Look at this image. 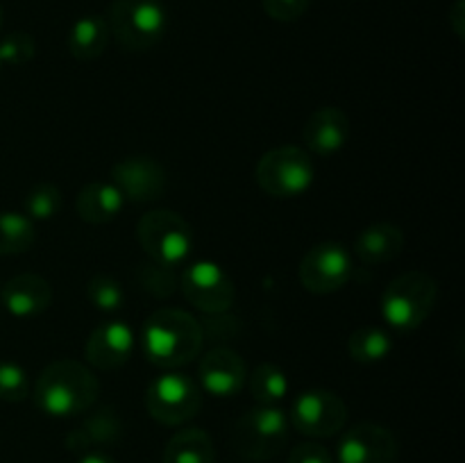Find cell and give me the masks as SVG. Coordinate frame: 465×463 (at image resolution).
I'll list each match as a JSON object with an SVG mask.
<instances>
[{
	"label": "cell",
	"instance_id": "1",
	"mask_svg": "<svg viewBox=\"0 0 465 463\" xmlns=\"http://www.w3.org/2000/svg\"><path fill=\"white\" fill-rule=\"evenodd\" d=\"M98 393L100 381L89 366L75 359H59L36 377L32 398L45 416L73 418L89 411Z\"/></svg>",
	"mask_w": 465,
	"mask_h": 463
},
{
	"label": "cell",
	"instance_id": "2",
	"mask_svg": "<svg viewBox=\"0 0 465 463\" xmlns=\"http://www.w3.org/2000/svg\"><path fill=\"white\" fill-rule=\"evenodd\" d=\"M204 343L200 320L182 309H157L141 331V350L145 359L159 368H180L198 359Z\"/></svg>",
	"mask_w": 465,
	"mask_h": 463
},
{
	"label": "cell",
	"instance_id": "3",
	"mask_svg": "<svg viewBox=\"0 0 465 463\" xmlns=\"http://www.w3.org/2000/svg\"><path fill=\"white\" fill-rule=\"evenodd\" d=\"M439 298V286L431 275L409 271L395 277L381 295V313L400 331L418 330L431 316Z\"/></svg>",
	"mask_w": 465,
	"mask_h": 463
},
{
	"label": "cell",
	"instance_id": "4",
	"mask_svg": "<svg viewBox=\"0 0 465 463\" xmlns=\"http://www.w3.org/2000/svg\"><path fill=\"white\" fill-rule=\"evenodd\" d=\"M107 25L118 45L130 53H143L163 39L168 14L162 0H114Z\"/></svg>",
	"mask_w": 465,
	"mask_h": 463
},
{
	"label": "cell",
	"instance_id": "5",
	"mask_svg": "<svg viewBox=\"0 0 465 463\" xmlns=\"http://www.w3.org/2000/svg\"><path fill=\"white\" fill-rule=\"evenodd\" d=\"M289 438V418L280 407L250 409L232 429V445L245 461H271L284 449Z\"/></svg>",
	"mask_w": 465,
	"mask_h": 463
},
{
	"label": "cell",
	"instance_id": "6",
	"mask_svg": "<svg viewBox=\"0 0 465 463\" xmlns=\"http://www.w3.org/2000/svg\"><path fill=\"white\" fill-rule=\"evenodd\" d=\"M136 239L154 263L177 268L193 250V230L175 212L154 209L136 222Z\"/></svg>",
	"mask_w": 465,
	"mask_h": 463
},
{
	"label": "cell",
	"instance_id": "7",
	"mask_svg": "<svg viewBox=\"0 0 465 463\" xmlns=\"http://www.w3.org/2000/svg\"><path fill=\"white\" fill-rule=\"evenodd\" d=\"M316 168L307 150L298 145H280L259 159L257 184L271 198H298L313 184Z\"/></svg>",
	"mask_w": 465,
	"mask_h": 463
},
{
	"label": "cell",
	"instance_id": "8",
	"mask_svg": "<svg viewBox=\"0 0 465 463\" xmlns=\"http://www.w3.org/2000/svg\"><path fill=\"white\" fill-rule=\"evenodd\" d=\"M145 409L162 425H184L203 409V389L184 372H166L145 390Z\"/></svg>",
	"mask_w": 465,
	"mask_h": 463
},
{
	"label": "cell",
	"instance_id": "9",
	"mask_svg": "<svg viewBox=\"0 0 465 463\" xmlns=\"http://www.w3.org/2000/svg\"><path fill=\"white\" fill-rule=\"evenodd\" d=\"M354 272L352 257L341 243H318L300 261V284L313 295H330L343 289Z\"/></svg>",
	"mask_w": 465,
	"mask_h": 463
},
{
	"label": "cell",
	"instance_id": "10",
	"mask_svg": "<svg viewBox=\"0 0 465 463\" xmlns=\"http://www.w3.org/2000/svg\"><path fill=\"white\" fill-rule=\"evenodd\" d=\"M180 289L186 302L209 316L227 313L236 298L234 281L230 280V275L218 263L207 261V259H200L184 268L180 277Z\"/></svg>",
	"mask_w": 465,
	"mask_h": 463
},
{
	"label": "cell",
	"instance_id": "11",
	"mask_svg": "<svg viewBox=\"0 0 465 463\" xmlns=\"http://www.w3.org/2000/svg\"><path fill=\"white\" fill-rule=\"evenodd\" d=\"M348 422V407L343 398L325 389L304 390L291 407V425L312 438H330Z\"/></svg>",
	"mask_w": 465,
	"mask_h": 463
},
{
	"label": "cell",
	"instance_id": "12",
	"mask_svg": "<svg viewBox=\"0 0 465 463\" xmlns=\"http://www.w3.org/2000/svg\"><path fill=\"white\" fill-rule=\"evenodd\" d=\"M112 182L130 202H154L166 193L168 177L162 163L145 154L125 157L112 166Z\"/></svg>",
	"mask_w": 465,
	"mask_h": 463
},
{
	"label": "cell",
	"instance_id": "13",
	"mask_svg": "<svg viewBox=\"0 0 465 463\" xmlns=\"http://www.w3.org/2000/svg\"><path fill=\"white\" fill-rule=\"evenodd\" d=\"M336 457L339 463H395L398 440L386 427L361 422L341 436Z\"/></svg>",
	"mask_w": 465,
	"mask_h": 463
},
{
	"label": "cell",
	"instance_id": "14",
	"mask_svg": "<svg viewBox=\"0 0 465 463\" xmlns=\"http://www.w3.org/2000/svg\"><path fill=\"white\" fill-rule=\"evenodd\" d=\"M134 330L123 320H109L91 331L84 345L86 363L98 370H118L134 352Z\"/></svg>",
	"mask_w": 465,
	"mask_h": 463
},
{
	"label": "cell",
	"instance_id": "15",
	"mask_svg": "<svg viewBox=\"0 0 465 463\" xmlns=\"http://www.w3.org/2000/svg\"><path fill=\"white\" fill-rule=\"evenodd\" d=\"M203 390L216 398H234L241 393L248 379V368L239 352L232 348H213L200 359L198 368Z\"/></svg>",
	"mask_w": 465,
	"mask_h": 463
},
{
	"label": "cell",
	"instance_id": "16",
	"mask_svg": "<svg viewBox=\"0 0 465 463\" xmlns=\"http://www.w3.org/2000/svg\"><path fill=\"white\" fill-rule=\"evenodd\" d=\"M350 139V118L341 107H321L309 116L302 127V141L309 153L330 157Z\"/></svg>",
	"mask_w": 465,
	"mask_h": 463
},
{
	"label": "cell",
	"instance_id": "17",
	"mask_svg": "<svg viewBox=\"0 0 465 463\" xmlns=\"http://www.w3.org/2000/svg\"><path fill=\"white\" fill-rule=\"evenodd\" d=\"M5 309L16 318H35L44 313L53 302V289L48 281L32 272H23V275L12 277L7 284L3 286Z\"/></svg>",
	"mask_w": 465,
	"mask_h": 463
},
{
	"label": "cell",
	"instance_id": "18",
	"mask_svg": "<svg viewBox=\"0 0 465 463\" xmlns=\"http://www.w3.org/2000/svg\"><path fill=\"white\" fill-rule=\"evenodd\" d=\"M404 248V232L393 222H375L359 232L354 252L366 266H381L400 257Z\"/></svg>",
	"mask_w": 465,
	"mask_h": 463
},
{
	"label": "cell",
	"instance_id": "19",
	"mask_svg": "<svg viewBox=\"0 0 465 463\" xmlns=\"http://www.w3.org/2000/svg\"><path fill=\"white\" fill-rule=\"evenodd\" d=\"M125 198L114 182L94 180L77 193V216L89 225H104L121 213Z\"/></svg>",
	"mask_w": 465,
	"mask_h": 463
},
{
	"label": "cell",
	"instance_id": "20",
	"mask_svg": "<svg viewBox=\"0 0 465 463\" xmlns=\"http://www.w3.org/2000/svg\"><path fill=\"white\" fill-rule=\"evenodd\" d=\"M123 436V420L118 418L116 409L103 407L91 413L80 427L68 434L66 445L71 452L86 454L95 445H112Z\"/></svg>",
	"mask_w": 465,
	"mask_h": 463
},
{
	"label": "cell",
	"instance_id": "21",
	"mask_svg": "<svg viewBox=\"0 0 465 463\" xmlns=\"http://www.w3.org/2000/svg\"><path fill=\"white\" fill-rule=\"evenodd\" d=\"M162 463H216V445L204 429H182L168 440Z\"/></svg>",
	"mask_w": 465,
	"mask_h": 463
},
{
	"label": "cell",
	"instance_id": "22",
	"mask_svg": "<svg viewBox=\"0 0 465 463\" xmlns=\"http://www.w3.org/2000/svg\"><path fill=\"white\" fill-rule=\"evenodd\" d=\"M109 25L100 16H82L68 32V53L80 62L98 59L107 50L109 44Z\"/></svg>",
	"mask_w": 465,
	"mask_h": 463
},
{
	"label": "cell",
	"instance_id": "23",
	"mask_svg": "<svg viewBox=\"0 0 465 463\" xmlns=\"http://www.w3.org/2000/svg\"><path fill=\"white\" fill-rule=\"evenodd\" d=\"M245 384H248L254 402L266 404V407H277V402H282L289 393V377L272 361L259 363L252 375L245 379Z\"/></svg>",
	"mask_w": 465,
	"mask_h": 463
},
{
	"label": "cell",
	"instance_id": "24",
	"mask_svg": "<svg viewBox=\"0 0 465 463\" xmlns=\"http://www.w3.org/2000/svg\"><path fill=\"white\" fill-rule=\"evenodd\" d=\"M393 350V340L381 327L361 325L350 334L348 352L357 363L384 361Z\"/></svg>",
	"mask_w": 465,
	"mask_h": 463
},
{
	"label": "cell",
	"instance_id": "25",
	"mask_svg": "<svg viewBox=\"0 0 465 463\" xmlns=\"http://www.w3.org/2000/svg\"><path fill=\"white\" fill-rule=\"evenodd\" d=\"M35 221L18 212H0V254H23L35 245Z\"/></svg>",
	"mask_w": 465,
	"mask_h": 463
},
{
	"label": "cell",
	"instance_id": "26",
	"mask_svg": "<svg viewBox=\"0 0 465 463\" xmlns=\"http://www.w3.org/2000/svg\"><path fill=\"white\" fill-rule=\"evenodd\" d=\"M23 209L30 221H50L62 209V191L50 182L36 184L23 200Z\"/></svg>",
	"mask_w": 465,
	"mask_h": 463
},
{
	"label": "cell",
	"instance_id": "27",
	"mask_svg": "<svg viewBox=\"0 0 465 463\" xmlns=\"http://www.w3.org/2000/svg\"><path fill=\"white\" fill-rule=\"evenodd\" d=\"M86 300L94 304V309L104 313L118 311L125 302V293H123L121 284L109 275H95L91 277L86 284Z\"/></svg>",
	"mask_w": 465,
	"mask_h": 463
},
{
	"label": "cell",
	"instance_id": "28",
	"mask_svg": "<svg viewBox=\"0 0 465 463\" xmlns=\"http://www.w3.org/2000/svg\"><path fill=\"white\" fill-rule=\"evenodd\" d=\"M30 398V379L16 361H0V399L9 404L25 402Z\"/></svg>",
	"mask_w": 465,
	"mask_h": 463
},
{
	"label": "cell",
	"instance_id": "29",
	"mask_svg": "<svg viewBox=\"0 0 465 463\" xmlns=\"http://www.w3.org/2000/svg\"><path fill=\"white\" fill-rule=\"evenodd\" d=\"M139 280L143 289H148L153 295H159V298H168V295L180 289V277L175 275V268L162 266V263L154 261L141 268Z\"/></svg>",
	"mask_w": 465,
	"mask_h": 463
},
{
	"label": "cell",
	"instance_id": "30",
	"mask_svg": "<svg viewBox=\"0 0 465 463\" xmlns=\"http://www.w3.org/2000/svg\"><path fill=\"white\" fill-rule=\"evenodd\" d=\"M36 54V44L27 32H12L0 41V64L23 66Z\"/></svg>",
	"mask_w": 465,
	"mask_h": 463
},
{
	"label": "cell",
	"instance_id": "31",
	"mask_svg": "<svg viewBox=\"0 0 465 463\" xmlns=\"http://www.w3.org/2000/svg\"><path fill=\"white\" fill-rule=\"evenodd\" d=\"M262 5L272 21L293 23L307 14L312 0H262Z\"/></svg>",
	"mask_w": 465,
	"mask_h": 463
},
{
	"label": "cell",
	"instance_id": "32",
	"mask_svg": "<svg viewBox=\"0 0 465 463\" xmlns=\"http://www.w3.org/2000/svg\"><path fill=\"white\" fill-rule=\"evenodd\" d=\"M286 463H334L330 449L321 443H300L291 449L289 461Z\"/></svg>",
	"mask_w": 465,
	"mask_h": 463
},
{
	"label": "cell",
	"instance_id": "33",
	"mask_svg": "<svg viewBox=\"0 0 465 463\" xmlns=\"http://www.w3.org/2000/svg\"><path fill=\"white\" fill-rule=\"evenodd\" d=\"M448 21H450V27L454 30V34H457L459 39H463V32H465V3L463 0H457V3L452 5V9H450V14H448Z\"/></svg>",
	"mask_w": 465,
	"mask_h": 463
},
{
	"label": "cell",
	"instance_id": "34",
	"mask_svg": "<svg viewBox=\"0 0 465 463\" xmlns=\"http://www.w3.org/2000/svg\"><path fill=\"white\" fill-rule=\"evenodd\" d=\"M77 463H116V461H114V458L109 457V454H103V452H86V454H82L80 461H77Z\"/></svg>",
	"mask_w": 465,
	"mask_h": 463
},
{
	"label": "cell",
	"instance_id": "35",
	"mask_svg": "<svg viewBox=\"0 0 465 463\" xmlns=\"http://www.w3.org/2000/svg\"><path fill=\"white\" fill-rule=\"evenodd\" d=\"M0 27H3V7H0Z\"/></svg>",
	"mask_w": 465,
	"mask_h": 463
},
{
	"label": "cell",
	"instance_id": "36",
	"mask_svg": "<svg viewBox=\"0 0 465 463\" xmlns=\"http://www.w3.org/2000/svg\"><path fill=\"white\" fill-rule=\"evenodd\" d=\"M0 66H3V64H0Z\"/></svg>",
	"mask_w": 465,
	"mask_h": 463
}]
</instances>
